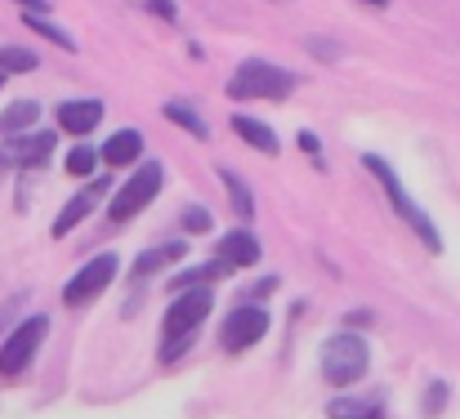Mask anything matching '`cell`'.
Instances as JSON below:
<instances>
[{
  "mask_svg": "<svg viewBox=\"0 0 460 419\" xmlns=\"http://www.w3.org/2000/svg\"><path fill=\"white\" fill-rule=\"evenodd\" d=\"M54 135L49 130H27V135H13V139L0 143V165H18V170H40L54 152Z\"/></svg>",
  "mask_w": 460,
  "mask_h": 419,
  "instance_id": "cell-9",
  "label": "cell"
},
{
  "mask_svg": "<svg viewBox=\"0 0 460 419\" xmlns=\"http://www.w3.org/2000/svg\"><path fill=\"white\" fill-rule=\"evenodd\" d=\"M139 156H144V135H139V130H117L112 139L99 147V161H103V165H112V170L135 165Z\"/></svg>",
  "mask_w": 460,
  "mask_h": 419,
  "instance_id": "cell-13",
  "label": "cell"
},
{
  "mask_svg": "<svg viewBox=\"0 0 460 419\" xmlns=\"http://www.w3.org/2000/svg\"><path fill=\"white\" fill-rule=\"evenodd\" d=\"M40 58L22 45H0V76H22V72H36Z\"/></svg>",
  "mask_w": 460,
  "mask_h": 419,
  "instance_id": "cell-20",
  "label": "cell"
},
{
  "mask_svg": "<svg viewBox=\"0 0 460 419\" xmlns=\"http://www.w3.org/2000/svg\"><path fill=\"white\" fill-rule=\"evenodd\" d=\"M36 121H40V103H36V99H13V103L0 112V135H4V139L27 135Z\"/></svg>",
  "mask_w": 460,
  "mask_h": 419,
  "instance_id": "cell-16",
  "label": "cell"
},
{
  "mask_svg": "<svg viewBox=\"0 0 460 419\" xmlns=\"http://www.w3.org/2000/svg\"><path fill=\"white\" fill-rule=\"evenodd\" d=\"M264 335H269V312H264L260 303H237V308L224 317L219 344H224L228 353H246V348H255Z\"/></svg>",
  "mask_w": 460,
  "mask_h": 419,
  "instance_id": "cell-8",
  "label": "cell"
},
{
  "mask_svg": "<svg viewBox=\"0 0 460 419\" xmlns=\"http://www.w3.org/2000/svg\"><path fill=\"white\" fill-rule=\"evenodd\" d=\"M219 264H224L228 273H242V268L260 264V237H255L251 228L224 232V241H219Z\"/></svg>",
  "mask_w": 460,
  "mask_h": 419,
  "instance_id": "cell-11",
  "label": "cell"
},
{
  "mask_svg": "<svg viewBox=\"0 0 460 419\" xmlns=\"http://www.w3.org/2000/svg\"><path fill=\"white\" fill-rule=\"evenodd\" d=\"M63 170H67V174H76V179H85V174H94V170H99V152H94L90 143H76V147L67 152Z\"/></svg>",
  "mask_w": 460,
  "mask_h": 419,
  "instance_id": "cell-22",
  "label": "cell"
},
{
  "mask_svg": "<svg viewBox=\"0 0 460 419\" xmlns=\"http://www.w3.org/2000/svg\"><path fill=\"white\" fill-rule=\"evenodd\" d=\"M148 9H153L156 18H165V22H174V18H179V9H174V0H148Z\"/></svg>",
  "mask_w": 460,
  "mask_h": 419,
  "instance_id": "cell-26",
  "label": "cell"
},
{
  "mask_svg": "<svg viewBox=\"0 0 460 419\" xmlns=\"http://www.w3.org/2000/svg\"><path fill=\"white\" fill-rule=\"evenodd\" d=\"M443 402H447V384H434V388H429V397H425V411H429V415H438V411H443Z\"/></svg>",
  "mask_w": 460,
  "mask_h": 419,
  "instance_id": "cell-25",
  "label": "cell"
},
{
  "mask_svg": "<svg viewBox=\"0 0 460 419\" xmlns=\"http://www.w3.org/2000/svg\"><path fill=\"white\" fill-rule=\"evenodd\" d=\"M300 76L278 67V63H264V58H246L233 76H228V99H264V103H287L296 94Z\"/></svg>",
  "mask_w": 460,
  "mask_h": 419,
  "instance_id": "cell-2",
  "label": "cell"
},
{
  "mask_svg": "<svg viewBox=\"0 0 460 419\" xmlns=\"http://www.w3.org/2000/svg\"><path fill=\"white\" fill-rule=\"evenodd\" d=\"M117 273H121V259H117L112 250L94 255V259H90V264H85L76 277L63 285V303H67V308H85V303H94V299H99V294L117 281Z\"/></svg>",
  "mask_w": 460,
  "mask_h": 419,
  "instance_id": "cell-7",
  "label": "cell"
},
{
  "mask_svg": "<svg viewBox=\"0 0 460 419\" xmlns=\"http://www.w3.org/2000/svg\"><path fill=\"white\" fill-rule=\"evenodd\" d=\"M300 147H305V152H322V143H317V135H313V130H305V135H300Z\"/></svg>",
  "mask_w": 460,
  "mask_h": 419,
  "instance_id": "cell-28",
  "label": "cell"
},
{
  "mask_svg": "<svg viewBox=\"0 0 460 419\" xmlns=\"http://www.w3.org/2000/svg\"><path fill=\"white\" fill-rule=\"evenodd\" d=\"M233 135L242 143H251L255 152H264V156H278V152H282L278 135H273L264 121H255V117H242V112H237V117H233Z\"/></svg>",
  "mask_w": 460,
  "mask_h": 419,
  "instance_id": "cell-15",
  "label": "cell"
},
{
  "mask_svg": "<svg viewBox=\"0 0 460 419\" xmlns=\"http://www.w3.org/2000/svg\"><path fill=\"white\" fill-rule=\"evenodd\" d=\"M322 380L331 384V388H353V384H362V375L371 371V348H367V339L362 335H353V330H340V335H331L326 344H322Z\"/></svg>",
  "mask_w": 460,
  "mask_h": 419,
  "instance_id": "cell-3",
  "label": "cell"
},
{
  "mask_svg": "<svg viewBox=\"0 0 460 419\" xmlns=\"http://www.w3.org/2000/svg\"><path fill=\"white\" fill-rule=\"evenodd\" d=\"M54 117H58V130L63 135H90L99 121H103V103L99 99H63L58 108H54Z\"/></svg>",
  "mask_w": 460,
  "mask_h": 419,
  "instance_id": "cell-10",
  "label": "cell"
},
{
  "mask_svg": "<svg viewBox=\"0 0 460 419\" xmlns=\"http://www.w3.org/2000/svg\"><path fill=\"white\" fill-rule=\"evenodd\" d=\"M183 228L188 232H210V210H201V205L183 210Z\"/></svg>",
  "mask_w": 460,
  "mask_h": 419,
  "instance_id": "cell-24",
  "label": "cell"
},
{
  "mask_svg": "<svg viewBox=\"0 0 460 419\" xmlns=\"http://www.w3.org/2000/svg\"><path fill=\"white\" fill-rule=\"evenodd\" d=\"M362 161H367V170L376 174V183H380V188L389 192V201H394V210H398V214H402V219L411 223V232H416V237H420V241H425V246H429L434 255H438V250H443V237H438V228H434V219H429V214H425V210H420V205L411 201V192L402 188V179H398V170H394V165H389L385 156H376V152H367Z\"/></svg>",
  "mask_w": 460,
  "mask_h": 419,
  "instance_id": "cell-4",
  "label": "cell"
},
{
  "mask_svg": "<svg viewBox=\"0 0 460 419\" xmlns=\"http://www.w3.org/2000/svg\"><path fill=\"white\" fill-rule=\"evenodd\" d=\"M188 255V241H161L153 250H144L139 259H135V277H156L161 268H170V264H179Z\"/></svg>",
  "mask_w": 460,
  "mask_h": 419,
  "instance_id": "cell-14",
  "label": "cell"
},
{
  "mask_svg": "<svg viewBox=\"0 0 460 419\" xmlns=\"http://www.w3.org/2000/svg\"><path fill=\"white\" fill-rule=\"evenodd\" d=\"M219 179H224V188H228V196H233V210L242 214V219H251L255 214V192L237 179V170H228V165H219Z\"/></svg>",
  "mask_w": 460,
  "mask_h": 419,
  "instance_id": "cell-19",
  "label": "cell"
},
{
  "mask_svg": "<svg viewBox=\"0 0 460 419\" xmlns=\"http://www.w3.org/2000/svg\"><path fill=\"white\" fill-rule=\"evenodd\" d=\"M367 4H389V0H367Z\"/></svg>",
  "mask_w": 460,
  "mask_h": 419,
  "instance_id": "cell-29",
  "label": "cell"
},
{
  "mask_svg": "<svg viewBox=\"0 0 460 419\" xmlns=\"http://www.w3.org/2000/svg\"><path fill=\"white\" fill-rule=\"evenodd\" d=\"M22 22H27V27H31L36 36H45V40H54V45H63L67 54H76V40H72V36H67V31L58 27V22H49L45 13H22Z\"/></svg>",
  "mask_w": 460,
  "mask_h": 419,
  "instance_id": "cell-21",
  "label": "cell"
},
{
  "mask_svg": "<svg viewBox=\"0 0 460 419\" xmlns=\"http://www.w3.org/2000/svg\"><path fill=\"white\" fill-rule=\"evenodd\" d=\"M326 415L331 419H367V415H380V397L371 393V397H335L331 406H326Z\"/></svg>",
  "mask_w": 460,
  "mask_h": 419,
  "instance_id": "cell-18",
  "label": "cell"
},
{
  "mask_svg": "<svg viewBox=\"0 0 460 419\" xmlns=\"http://www.w3.org/2000/svg\"><path fill=\"white\" fill-rule=\"evenodd\" d=\"M161 161H144L121 188H117V196H112V205H108V214L117 219V223H126V219H135L139 210H148L153 205V196L161 192Z\"/></svg>",
  "mask_w": 460,
  "mask_h": 419,
  "instance_id": "cell-6",
  "label": "cell"
},
{
  "mask_svg": "<svg viewBox=\"0 0 460 419\" xmlns=\"http://www.w3.org/2000/svg\"><path fill=\"white\" fill-rule=\"evenodd\" d=\"M210 308H215L210 285H192V290L170 299L165 321H161V362H179L188 353V344H192V335H197V326L206 321Z\"/></svg>",
  "mask_w": 460,
  "mask_h": 419,
  "instance_id": "cell-1",
  "label": "cell"
},
{
  "mask_svg": "<svg viewBox=\"0 0 460 419\" xmlns=\"http://www.w3.org/2000/svg\"><path fill=\"white\" fill-rule=\"evenodd\" d=\"M224 273H228V268L215 259V264H201V268H188V273H179V277H174V285H188V290H192V285H210V281L224 277Z\"/></svg>",
  "mask_w": 460,
  "mask_h": 419,
  "instance_id": "cell-23",
  "label": "cell"
},
{
  "mask_svg": "<svg viewBox=\"0 0 460 419\" xmlns=\"http://www.w3.org/2000/svg\"><path fill=\"white\" fill-rule=\"evenodd\" d=\"M45 335H49V317H27L9 339H4V348H0V380H18L31 362H36V353H40V344H45Z\"/></svg>",
  "mask_w": 460,
  "mask_h": 419,
  "instance_id": "cell-5",
  "label": "cell"
},
{
  "mask_svg": "<svg viewBox=\"0 0 460 419\" xmlns=\"http://www.w3.org/2000/svg\"><path fill=\"white\" fill-rule=\"evenodd\" d=\"M161 117H165V121H174V126H183L192 139H210V126H206V117H197V112H192L183 99H170V103L161 108Z\"/></svg>",
  "mask_w": 460,
  "mask_h": 419,
  "instance_id": "cell-17",
  "label": "cell"
},
{
  "mask_svg": "<svg viewBox=\"0 0 460 419\" xmlns=\"http://www.w3.org/2000/svg\"><path fill=\"white\" fill-rule=\"evenodd\" d=\"M103 192H108V179H99V183L81 188V192H76V196H72V201L58 210V219L49 223V232H54V237H67V232H72V228H76V223H81V219H85V214H90L99 201H103Z\"/></svg>",
  "mask_w": 460,
  "mask_h": 419,
  "instance_id": "cell-12",
  "label": "cell"
},
{
  "mask_svg": "<svg viewBox=\"0 0 460 419\" xmlns=\"http://www.w3.org/2000/svg\"><path fill=\"white\" fill-rule=\"evenodd\" d=\"M22 4V13H49V0H13Z\"/></svg>",
  "mask_w": 460,
  "mask_h": 419,
  "instance_id": "cell-27",
  "label": "cell"
},
{
  "mask_svg": "<svg viewBox=\"0 0 460 419\" xmlns=\"http://www.w3.org/2000/svg\"><path fill=\"white\" fill-rule=\"evenodd\" d=\"M367 419H385V411H380V415H367Z\"/></svg>",
  "mask_w": 460,
  "mask_h": 419,
  "instance_id": "cell-30",
  "label": "cell"
}]
</instances>
